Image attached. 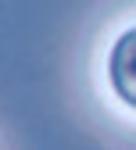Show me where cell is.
<instances>
[{
  "label": "cell",
  "instance_id": "6da1fadb",
  "mask_svg": "<svg viewBox=\"0 0 136 150\" xmlns=\"http://www.w3.org/2000/svg\"><path fill=\"white\" fill-rule=\"evenodd\" d=\"M111 86L129 107H136V29H129L111 50Z\"/></svg>",
  "mask_w": 136,
  "mask_h": 150
}]
</instances>
